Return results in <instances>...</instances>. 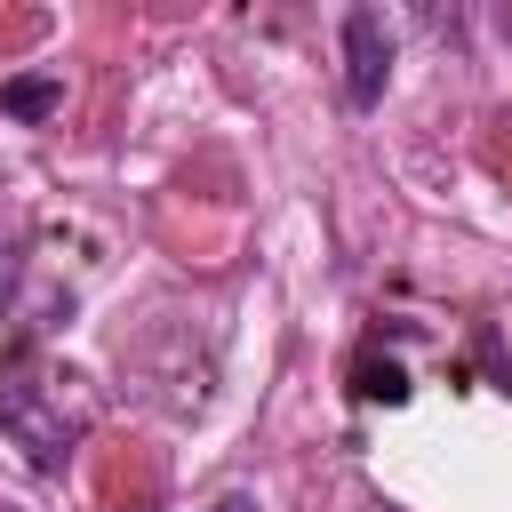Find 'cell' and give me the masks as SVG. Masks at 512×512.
<instances>
[{"mask_svg": "<svg viewBox=\"0 0 512 512\" xmlns=\"http://www.w3.org/2000/svg\"><path fill=\"white\" fill-rule=\"evenodd\" d=\"M392 24L384 8H344V104L352 112H376L384 88H392Z\"/></svg>", "mask_w": 512, "mask_h": 512, "instance_id": "cell-2", "label": "cell"}, {"mask_svg": "<svg viewBox=\"0 0 512 512\" xmlns=\"http://www.w3.org/2000/svg\"><path fill=\"white\" fill-rule=\"evenodd\" d=\"M72 384H80V376L48 368L40 352L0 360V432L24 448V464H32L40 480H64L72 448L88 440V400H80Z\"/></svg>", "mask_w": 512, "mask_h": 512, "instance_id": "cell-1", "label": "cell"}, {"mask_svg": "<svg viewBox=\"0 0 512 512\" xmlns=\"http://www.w3.org/2000/svg\"><path fill=\"white\" fill-rule=\"evenodd\" d=\"M64 104V72H16L8 88H0V112L8 120H48Z\"/></svg>", "mask_w": 512, "mask_h": 512, "instance_id": "cell-3", "label": "cell"}, {"mask_svg": "<svg viewBox=\"0 0 512 512\" xmlns=\"http://www.w3.org/2000/svg\"><path fill=\"white\" fill-rule=\"evenodd\" d=\"M352 376H360V384H352V392H360V400H408V376H400V368H392V360H384V368H376V360H360V368H352Z\"/></svg>", "mask_w": 512, "mask_h": 512, "instance_id": "cell-4", "label": "cell"}, {"mask_svg": "<svg viewBox=\"0 0 512 512\" xmlns=\"http://www.w3.org/2000/svg\"><path fill=\"white\" fill-rule=\"evenodd\" d=\"M200 512H264V504H256V488H216Z\"/></svg>", "mask_w": 512, "mask_h": 512, "instance_id": "cell-5", "label": "cell"}]
</instances>
